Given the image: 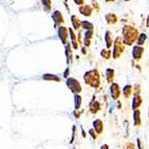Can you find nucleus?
<instances>
[{
  "label": "nucleus",
  "mask_w": 149,
  "mask_h": 149,
  "mask_svg": "<svg viewBox=\"0 0 149 149\" xmlns=\"http://www.w3.org/2000/svg\"><path fill=\"white\" fill-rule=\"evenodd\" d=\"M105 44H107V49H109L114 45V40H113L112 32L107 31L105 32Z\"/></svg>",
  "instance_id": "obj_12"
},
{
  "label": "nucleus",
  "mask_w": 149,
  "mask_h": 149,
  "mask_svg": "<svg viewBox=\"0 0 149 149\" xmlns=\"http://www.w3.org/2000/svg\"><path fill=\"white\" fill-rule=\"evenodd\" d=\"M71 21H72V26L75 30H78L81 27V21L78 19V17L72 16V17H71Z\"/></svg>",
  "instance_id": "obj_14"
},
{
  "label": "nucleus",
  "mask_w": 149,
  "mask_h": 149,
  "mask_svg": "<svg viewBox=\"0 0 149 149\" xmlns=\"http://www.w3.org/2000/svg\"><path fill=\"white\" fill-rule=\"evenodd\" d=\"M67 86L70 89V91L72 93H74L75 95L81 92V86L75 78H67Z\"/></svg>",
  "instance_id": "obj_4"
},
{
  "label": "nucleus",
  "mask_w": 149,
  "mask_h": 149,
  "mask_svg": "<svg viewBox=\"0 0 149 149\" xmlns=\"http://www.w3.org/2000/svg\"><path fill=\"white\" fill-rule=\"evenodd\" d=\"M93 30H88L85 33V45L86 46H90L91 44V39L93 38Z\"/></svg>",
  "instance_id": "obj_20"
},
{
  "label": "nucleus",
  "mask_w": 149,
  "mask_h": 149,
  "mask_svg": "<svg viewBox=\"0 0 149 149\" xmlns=\"http://www.w3.org/2000/svg\"><path fill=\"white\" fill-rule=\"evenodd\" d=\"M79 12H80V14H82L84 16L90 17V16L92 15L93 8L91 5H81V6H79Z\"/></svg>",
  "instance_id": "obj_11"
},
{
  "label": "nucleus",
  "mask_w": 149,
  "mask_h": 149,
  "mask_svg": "<svg viewBox=\"0 0 149 149\" xmlns=\"http://www.w3.org/2000/svg\"><path fill=\"white\" fill-rule=\"evenodd\" d=\"M101 149H109V146H107V145H103V146L101 147Z\"/></svg>",
  "instance_id": "obj_33"
},
{
  "label": "nucleus",
  "mask_w": 149,
  "mask_h": 149,
  "mask_svg": "<svg viewBox=\"0 0 149 149\" xmlns=\"http://www.w3.org/2000/svg\"><path fill=\"white\" fill-rule=\"evenodd\" d=\"M109 89H111V96H112V98L115 100H117L120 97V94H121V90H120L119 85L113 82L112 85H111V88H109Z\"/></svg>",
  "instance_id": "obj_5"
},
{
  "label": "nucleus",
  "mask_w": 149,
  "mask_h": 149,
  "mask_svg": "<svg viewBox=\"0 0 149 149\" xmlns=\"http://www.w3.org/2000/svg\"><path fill=\"white\" fill-rule=\"evenodd\" d=\"M132 94H134V88L129 85L125 86L124 89H123V95H124L125 98H129Z\"/></svg>",
  "instance_id": "obj_16"
},
{
  "label": "nucleus",
  "mask_w": 149,
  "mask_h": 149,
  "mask_svg": "<svg viewBox=\"0 0 149 149\" xmlns=\"http://www.w3.org/2000/svg\"><path fill=\"white\" fill-rule=\"evenodd\" d=\"M144 53V48L141 46H134L132 49V56L136 61H140L142 58V55Z\"/></svg>",
  "instance_id": "obj_8"
},
{
  "label": "nucleus",
  "mask_w": 149,
  "mask_h": 149,
  "mask_svg": "<svg viewBox=\"0 0 149 149\" xmlns=\"http://www.w3.org/2000/svg\"><path fill=\"white\" fill-rule=\"evenodd\" d=\"M142 101L143 100H142V97L140 95H137V96L134 97V100H132V109H134V111H136V109H138L141 107Z\"/></svg>",
  "instance_id": "obj_13"
},
{
  "label": "nucleus",
  "mask_w": 149,
  "mask_h": 149,
  "mask_svg": "<svg viewBox=\"0 0 149 149\" xmlns=\"http://www.w3.org/2000/svg\"><path fill=\"white\" fill-rule=\"evenodd\" d=\"M84 79H85L86 84L89 85L92 88H99L100 86V75L99 72L96 69L88 71L85 75H84Z\"/></svg>",
  "instance_id": "obj_2"
},
{
  "label": "nucleus",
  "mask_w": 149,
  "mask_h": 149,
  "mask_svg": "<svg viewBox=\"0 0 149 149\" xmlns=\"http://www.w3.org/2000/svg\"><path fill=\"white\" fill-rule=\"evenodd\" d=\"M81 27L88 31V30L94 29V25L90 22V21H81Z\"/></svg>",
  "instance_id": "obj_22"
},
{
  "label": "nucleus",
  "mask_w": 149,
  "mask_h": 149,
  "mask_svg": "<svg viewBox=\"0 0 149 149\" xmlns=\"http://www.w3.org/2000/svg\"><path fill=\"white\" fill-rule=\"evenodd\" d=\"M68 33H69V29L68 28H66L65 26H60L58 27V37H60L63 44H67Z\"/></svg>",
  "instance_id": "obj_6"
},
{
  "label": "nucleus",
  "mask_w": 149,
  "mask_h": 149,
  "mask_svg": "<svg viewBox=\"0 0 149 149\" xmlns=\"http://www.w3.org/2000/svg\"><path fill=\"white\" fill-rule=\"evenodd\" d=\"M123 51H124V45H123L122 38H120V37L116 38V40H115V42H114L113 57H114V58H119Z\"/></svg>",
  "instance_id": "obj_3"
},
{
  "label": "nucleus",
  "mask_w": 149,
  "mask_h": 149,
  "mask_svg": "<svg viewBox=\"0 0 149 149\" xmlns=\"http://www.w3.org/2000/svg\"><path fill=\"white\" fill-rule=\"evenodd\" d=\"M147 26H149V16H148V19H147Z\"/></svg>",
  "instance_id": "obj_35"
},
{
  "label": "nucleus",
  "mask_w": 149,
  "mask_h": 149,
  "mask_svg": "<svg viewBox=\"0 0 149 149\" xmlns=\"http://www.w3.org/2000/svg\"><path fill=\"white\" fill-rule=\"evenodd\" d=\"M93 126H94V132L97 134H102V132H103V123H102L101 120L99 119L95 120L94 123H93Z\"/></svg>",
  "instance_id": "obj_10"
},
{
  "label": "nucleus",
  "mask_w": 149,
  "mask_h": 149,
  "mask_svg": "<svg viewBox=\"0 0 149 149\" xmlns=\"http://www.w3.org/2000/svg\"><path fill=\"white\" fill-rule=\"evenodd\" d=\"M45 80H52V81H61V78L56 75H52V74H46L43 77Z\"/></svg>",
  "instance_id": "obj_23"
},
{
  "label": "nucleus",
  "mask_w": 149,
  "mask_h": 149,
  "mask_svg": "<svg viewBox=\"0 0 149 149\" xmlns=\"http://www.w3.org/2000/svg\"><path fill=\"white\" fill-rule=\"evenodd\" d=\"M74 2L76 3L77 5H84V3H85V0H74Z\"/></svg>",
  "instance_id": "obj_31"
},
{
  "label": "nucleus",
  "mask_w": 149,
  "mask_h": 149,
  "mask_svg": "<svg viewBox=\"0 0 149 149\" xmlns=\"http://www.w3.org/2000/svg\"><path fill=\"white\" fill-rule=\"evenodd\" d=\"M111 54H112V52H111V50L109 49H102L101 50V56L103 57V58H105V60H109V57H111Z\"/></svg>",
  "instance_id": "obj_24"
},
{
  "label": "nucleus",
  "mask_w": 149,
  "mask_h": 149,
  "mask_svg": "<svg viewBox=\"0 0 149 149\" xmlns=\"http://www.w3.org/2000/svg\"><path fill=\"white\" fill-rule=\"evenodd\" d=\"M52 19H53V21H54L55 27H57L58 25L64 23V17H63L62 13L58 12V10H55V12L52 14Z\"/></svg>",
  "instance_id": "obj_7"
},
{
  "label": "nucleus",
  "mask_w": 149,
  "mask_h": 149,
  "mask_svg": "<svg viewBox=\"0 0 149 149\" xmlns=\"http://www.w3.org/2000/svg\"><path fill=\"white\" fill-rule=\"evenodd\" d=\"M122 35H123V39H122L123 43L128 46H132L134 45V41L138 40L139 32L137 28L132 27L130 25H124L122 28Z\"/></svg>",
  "instance_id": "obj_1"
},
{
  "label": "nucleus",
  "mask_w": 149,
  "mask_h": 149,
  "mask_svg": "<svg viewBox=\"0 0 149 149\" xmlns=\"http://www.w3.org/2000/svg\"><path fill=\"white\" fill-rule=\"evenodd\" d=\"M146 38H147V36L145 35V33H141V35H139V37H138V40H137L139 46H140V45H144L145 41H146Z\"/></svg>",
  "instance_id": "obj_26"
},
{
  "label": "nucleus",
  "mask_w": 149,
  "mask_h": 149,
  "mask_svg": "<svg viewBox=\"0 0 149 149\" xmlns=\"http://www.w3.org/2000/svg\"><path fill=\"white\" fill-rule=\"evenodd\" d=\"M69 73H70V70L69 69H66V71H65V73H64V77H65V78H68V76H69Z\"/></svg>",
  "instance_id": "obj_32"
},
{
  "label": "nucleus",
  "mask_w": 149,
  "mask_h": 149,
  "mask_svg": "<svg viewBox=\"0 0 149 149\" xmlns=\"http://www.w3.org/2000/svg\"><path fill=\"white\" fill-rule=\"evenodd\" d=\"M69 33L71 36V43L73 45V48L74 49L79 48V40H77V37L75 36V32L72 28H69Z\"/></svg>",
  "instance_id": "obj_9"
},
{
  "label": "nucleus",
  "mask_w": 149,
  "mask_h": 149,
  "mask_svg": "<svg viewBox=\"0 0 149 149\" xmlns=\"http://www.w3.org/2000/svg\"><path fill=\"white\" fill-rule=\"evenodd\" d=\"M105 20H107V22L109 24H114V23L117 22V16L113 14V13H109V14H107L105 16Z\"/></svg>",
  "instance_id": "obj_18"
},
{
  "label": "nucleus",
  "mask_w": 149,
  "mask_h": 149,
  "mask_svg": "<svg viewBox=\"0 0 149 149\" xmlns=\"http://www.w3.org/2000/svg\"><path fill=\"white\" fill-rule=\"evenodd\" d=\"M125 149H136V146H134V144H132V143H128V144L126 145V148Z\"/></svg>",
  "instance_id": "obj_29"
},
{
  "label": "nucleus",
  "mask_w": 149,
  "mask_h": 149,
  "mask_svg": "<svg viewBox=\"0 0 149 149\" xmlns=\"http://www.w3.org/2000/svg\"><path fill=\"white\" fill-rule=\"evenodd\" d=\"M100 109V103L98 101H92V103L90 104V111H91V113H93V114H96L98 111Z\"/></svg>",
  "instance_id": "obj_17"
},
{
  "label": "nucleus",
  "mask_w": 149,
  "mask_h": 149,
  "mask_svg": "<svg viewBox=\"0 0 149 149\" xmlns=\"http://www.w3.org/2000/svg\"><path fill=\"white\" fill-rule=\"evenodd\" d=\"M140 92H141V89H140V85H136V86H134V96L139 95Z\"/></svg>",
  "instance_id": "obj_28"
},
{
  "label": "nucleus",
  "mask_w": 149,
  "mask_h": 149,
  "mask_svg": "<svg viewBox=\"0 0 149 149\" xmlns=\"http://www.w3.org/2000/svg\"><path fill=\"white\" fill-rule=\"evenodd\" d=\"M107 2H113V1H115V0H105Z\"/></svg>",
  "instance_id": "obj_34"
},
{
  "label": "nucleus",
  "mask_w": 149,
  "mask_h": 149,
  "mask_svg": "<svg viewBox=\"0 0 149 149\" xmlns=\"http://www.w3.org/2000/svg\"><path fill=\"white\" fill-rule=\"evenodd\" d=\"M43 5H44L45 10H49L51 8V1L50 0H42Z\"/></svg>",
  "instance_id": "obj_27"
},
{
  "label": "nucleus",
  "mask_w": 149,
  "mask_h": 149,
  "mask_svg": "<svg viewBox=\"0 0 149 149\" xmlns=\"http://www.w3.org/2000/svg\"><path fill=\"white\" fill-rule=\"evenodd\" d=\"M90 134H91V137H92L93 139H97V134H96V132L93 130V129H91V130H90Z\"/></svg>",
  "instance_id": "obj_30"
},
{
  "label": "nucleus",
  "mask_w": 149,
  "mask_h": 149,
  "mask_svg": "<svg viewBox=\"0 0 149 149\" xmlns=\"http://www.w3.org/2000/svg\"><path fill=\"white\" fill-rule=\"evenodd\" d=\"M134 126L139 127L141 125V113L139 109H136L134 112Z\"/></svg>",
  "instance_id": "obj_15"
},
{
  "label": "nucleus",
  "mask_w": 149,
  "mask_h": 149,
  "mask_svg": "<svg viewBox=\"0 0 149 149\" xmlns=\"http://www.w3.org/2000/svg\"><path fill=\"white\" fill-rule=\"evenodd\" d=\"M74 101H75V109H78L80 107V105H81V97H80L78 94H76L75 95Z\"/></svg>",
  "instance_id": "obj_25"
},
{
  "label": "nucleus",
  "mask_w": 149,
  "mask_h": 149,
  "mask_svg": "<svg viewBox=\"0 0 149 149\" xmlns=\"http://www.w3.org/2000/svg\"><path fill=\"white\" fill-rule=\"evenodd\" d=\"M105 75H107V82H111L113 84L114 81V78H115V71L113 69H107V72H105Z\"/></svg>",
  "instance_id": "obj_19"
},
{
  "label": "nucleus",
  "mask_w": 149,
  "mask_h": 149,
  "mask_svg": "<svg viewBox=\"0 0 149 149\" xmlns=\"http://www.w3.org/2000/svg\"><path fill=\"white\" fill-rule=\"evenodd\" d=\"M125 1H130V0H125Z\"/></svg>",
  "instance_id": "obj_36"
},
{
  "label": "nucleus",
  "mask_w": 149,
  "mask_h": 149,
  "mask_svg": "<svg viewBox=\"0 0 149 149\" xmlns=\"http://www.w3.org/2000/svg\"><path fill=\"white\" fill-rule=\"evenodd\" d=\"M66 54H67V62L71 63L72 62V50H71V46H70V44H67L66 45Z\"/></svg>",
  "instance_id": "obj_21"
}]
</instances>
